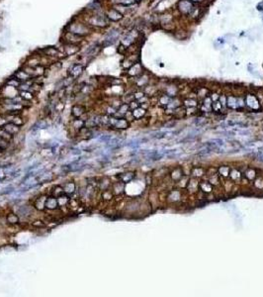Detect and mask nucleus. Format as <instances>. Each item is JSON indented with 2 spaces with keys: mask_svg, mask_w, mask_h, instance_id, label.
<instances>
[{
  "mask_svg": "<svg viewBox=\"0 0 263 297\" xmlns=\"http://www.w3.org/2000/svg\"><path fill=\"white\" fill-rule=\"evenodd\" d=\"M65 31L70 32L74 35H77L81 38H85L86 36L90 35L92 33L93 28L90 27L88 24L85 22H80V21H71L69 24H67L65 28Z\"/></svg>",
  "mask_w": 263,
  "mask_h": 297,
  "instance_id": "nucleus-1",
  "label": "nucleus"
},
{
  "mask_svg": "<svg viewBox=\"0 0 263 297\" xmlns=\"http://www.w3.org/2000/svg\"><path fill=\"white\" fill-rule=\"evenodd\" d=\"M85 23H87L90 27L94 28H106L109 26L110 21L107 18L105 11H97L90 12L88 17L86 18Z\"/></svg>",
  "mask_w": 263,
  "mask_h": 297,
  "instance_id": "nucleus-2",
  "label": "nucleus"
},
{
  "mask_svg": "<svg viewBox=\"0 0 263 297\" xmlns=\"http://www.w3.org/2000/svg\"><path fill=\"white\" fill-rule=\"evenodd\" d=\"M120 35H121V32L118 29H111L110 31L106 32L104 35V40H103L101 46L102 47H109V46L114 45V44L119 40V38H120Z\"/></svg>",
  "mask_w": 263,
  "mask_h": 297,
  "instance_id": "nucleus-3",
  "label": "nucleus"
},
{
  "mask_svg": "<svg viewBox=\"0 0 263 297\" xmlns=\"http://www.w3.org/2000/svg\"><path fill=\"white\" fill-rule=\"evenodd\" d=\"M62 47L61 51L65 57H72L81 50V44H62Z\"/></svg>",
  "mask_w": 263,
  "mask_h": 297,
  "instance_id": "nucleus-4",
  "label": "nucleus"
},
{
  "mask_svg": "<svg viewBox=\"0 0 263 297\" xmlns=\"http://www.w3.org/2000/svg\"><path fill=\"white\" fill-rule=\"evenodd\" d=\"M84 69H85V65L81 62L72 63V65L68 67V69H67V73H68L69 76L76 79L83 73Z\"/></svg>",
  "mask_w": 263,
  "mask_h": 297,
  "instance_id": "nucleus-5",
  "label": "nucleus"
},
{
  "mask_svg": "<svg viewBox=\"0 0 263 297\" xmlns=\"http://www.w3.org/2000/svg\"><path fill=\"white\" fill-rule=\"evenodd\" d=\"M38 51H39V53H41L42 55H44V57H47V58H58V57H61V55L62 54L61 50L58 49L57 47L43 48L42 50H40Z\"/></svg>",
  "mask_w": 263,
  "mask_h": 297,
  "instance_id": "nucleus-6",
  "label": "nucleus"
},
{
  "mask_svg": "<svg viewBox=\"0 0 263 297\" xmlns=\"http://www.w3.org/2000/svg\"><path fill=\"white\" fill-rule=\"evenodd\" d=\"M61 39H62L61 40L62 44H81L84 38L79 37V36L74 35L72 33H70V32L65 31Z\"/></svg>",
  "mask_w": 263,
  "mask_h": 297,
  "instance_id": "nucleus-7",
  "label": "nucleus"
},
{
  "mask_svg": "<svg viewBox=\"0 0 263 297\" xmlns=\"http://www.w3.org/2000/svg\"><path fill=\"white\" fill-rule=\"evenodd\" d=\"M109 126L116 129H127L129 127V121L125 118H115L111 116Z\"/></svg>",
  "mask_w": 263,
  "mask_h": 297,
  "instance_id": "nucleus-8",
  "label": "nucleus"
},
{
  "mask_svg": "<svg viewBox=\"0 0 263 297\" xmlns=\"http://www.w3.org/2000/svg\"><path fill=\"white\" fill-rule=\"evenodd\" d=\"M105 14L107 16V18L109 19L110 22H119L124 18V15L120 13L117 9H115L114 7L108 8V9L105 11Z\"/></svg>",
  "mask_w": 263,
  "mask_h": 297,
  "instance_id": "nucleus-9",
  "label": "nucleus"
},
{
  "mask_svg": "<svg viewBox=\"0 0 263 297\" xmlns=\"http://www.w3.org/2000/svg\"><path fill=\"white\" fill-rule=\"evenodd\" d=\"M1 128L5 131L6 133H8L9 135H11L12 137H13V136H15L16 134H18L20 132L21 126L15 124V123L11 122V121H7L6 123H4V124L1 126Z\"/></svg>",
  "mask_w": 263,
  "mask_h": 297,
  "instance_id": "nucleus-10",
  "label": "nucleus"
},
{
  "mask_svg": "<svg viewBox=\"0 0 263 297\" xmlns=\"http://www.w3.org/2000/svg\"><path fill=\"white\" fill-rule=\"evenodd\" d=\"M102 126L101 123V115H95L93 117H90L88 119H85V125L84 127L86 129H95L97 127Z\"/></svg>",
  "mask_w": 263,
  "mask_h": 297,
  "instance_id": "nucleus-11",
  "label": "nucleus"
},
{
  "mask_svg": "<svg viewBox=\"0 0 263 297\" xmlns=\"http://www.w3.org/2000/svg\"><path fill=\"white\" fill-rule=\"evenodd\" d=\"M86 107L82 104H74L71 107V115L74 118H81L86 113Z\"/></svg>",
  "mask_w": 263,
  "mask_h": 297,
  "instance_id": "nucleus-12",
  "label": "nucleus"
},
{
  "mask_svg": "<svg viewBox=\"0 0 263 297\" xmlns=\"http://www.w3.org/2000/svg\"><path fill=\"white\" fill-rule=\"evenodd\" d=\"M62 189H63V192H65L67 196H72L75 190H76V184H75L74 181H67L65 183H63L62 185Z\"/></svg>",
  "mask_w": 263,
  "mask_h": 297,
  "instance_id": "nucleus-13",
  "label": "nucleus"
},
{
  "mask_svg": "<svg viewBox=\"0 0 263 297\" xmlns=\"http://www.w3.org/2000/svg\"><path fill=\"white\" fill-rule=\"evenodd\" d=\"M59 207L58 205V198L54 196V195H51V196H47V199H46V209L47 210H57Z\"/></svg>",
  "mask_w": 263,
  "mask_h": 297,
  "instance_id": "nucleus-14",
  "label": "nucleus"
},
{
  "mask_svg": "<svg viewBox=\"0 0 263 297\" xmlns=\"http://www.w3.org/2000/svg\"><path fill=\"white\" fill-rule=\"evenodd\" d=\"M86 11L89 12H97V11H102L103 10V5L102 2L99 0H94V1L90 2L88 5L85 7Z\"/></svg>",
  "mask_w": 263,
  "mask_h": 297,
  "instance_id": "nucleus-15",
  "label": "nucleus"
},
{
  "mask_svg": "<svg viewBox=\"0 0 263 297\" xmlns=\"http://www.w3.org/2000/svg\"><path fill=\"white\" fill-rule=\"evenodd\" d=\"M14 77H16L18 80H20L21 82H25V81H28V80H31V79H34L29 73H27L23 69L16 71V72L14 73Z\"/></svg>",
  "mask_w": 263,
  "mask_h": 297,
  "instance_id": "nucleus-16",
  "label": "nucleus"
},
{
  "mask_svg": "<svg viewBox=\"0 0 263 297\" xmlns=\"http://www.w3.org/2000/svg\"><path fill=\"white\" fill-rule=\"evenodd\" d=\"M47 195H41L39 196L37 199L35 200L34 206L36 209H38L39 211H44L46 209V199H47Z\"/></svg>",
  "mask_w": 263,
  "mask_h": 297,
  "instance_id": "nucleus-17",
  "label": "nucleus"
},
{
  "mask_svg": "<svg viewBox=\"0 0 263 297\" xmlns=\"http://www.w3.org/2000/svg\"><path fill=\"white\" fill-rule=\"evenodd\" d=\"M18 95L24 101H32L35 98V93L31 90H18Z\"/></svg>",
  "mask_w": 263,
  "mask_h": 297,
  "instance_id": "nucleus-18",
  "label": "nucleus"
},
{
  "mask_svg": "<svg viewBox=\"0 0 263 297\" xmlns=\"http://www.w3.org/2000/svg\"><path fill=\"white\" fill-rule=\"evenodd\" d=\"M142 67L141 65V63L135 62L128 69L129 70L128 73L131 75V76H137V75H139V73L142 72Z\"/></svg>",
  "mask_w": 263,
  "mask_h": 297,
  "instance_id": "nucleus-19",
  "label": "nucleus"
},
{
  "mask_svg": "<svg viewBox=\"0 0 263 297\" xmlns=\"http://www.w3.org/2000/svg\"><path fill=\"white\" fill-rule=\"evenodd\" d=\"M6 221L9 225H17V224H19L20 220H19V216L17 215V214L11 212L9 214H7Z\"/></svg>",
  "mask_w": 263,
  "mask_h": 297,
  "instance_id": "nucleus-20",
  "label": "nucleus"
},
{
  "mask_svg": "<svg viewBox=\"0 0 263 297\" xmlns=\"http://www.w3.org/2000/svg\"><path fill=\"white\" fill-rule=\"evenodd\" d=\"M84 125H85V119L75 118L74 120L72 121V127H73V129L77 130V131H80L83 128H85Z\"/></svg>",
  "mask_w": 263,
  "mask_h": 297,
  "instance_id": "nucleus-21",
  "label": "nucleus"
},
{
  "mask_svg": "<svg viewBox=\"0 0 263 297\" xmlns=\"http://www.w3.org/2000/svg\"><path fill=\"white\" fill-rule=\"evenodd\" d=\"M135 177V173L134 172H125V173H121L120 175H119V178H120V180L123 182V183H128V182L132 181L134 179Z\"/></svg>",
  "mask_w": 263,
  "mask_h": 297,
  "instance_id": "nucleus-22",
  "label": "nucleus"
},
{
  "mask_svg": "<svg viewBox=\"0 0 263 297\" xmlns=\"http://www.w3.org/2000/svg\"><path fill=\"white\" fill-rule=\"evenodd\" d=\"M145 114H146V110L142 108V107H138V108H135L133 110V117L135 118V119H141L142 118L143 116H145Z\"/></svg>",
  "mask_w": 263,
  "mask_h": 297,
  "instance_id": "nucleus-23",
  "label": "nucleus"
},
{
  "mask_svg": "<svg viewBox=\"0 0 263 297\" xmlns=\"http://www.w3.org/2000/svg\"><path fill=\"white\" fill-rule=\"evenodd\" d=\"M54 190H51V195H54L55 197H59V196H61L63 195V194H65V192H63V189H62V186L61 185H55L53 187Z\"/></svg>",
  "mask_w": 263,
  "mask_h": 297,
  "instance_id": "nucleus-24",
  "label": "nucleus"
},
{
  "mask_svg": "<svg viewBox=\"0 0 263 297\" xmlns=\"http://www.w3.org/2000/svg\"><path fill=\"white\" fill-rule=\"evenodd\" d=\"M110 185H111V182L109 179H107V178H102L100 181H98V187L102 190L109 189Z\"/></svg>",
  "mask_w": 263,
  "mask_h": 297,
  "instance_id": "nucleus-25",
  "label": "nucleus"
},
{
  "mask_svg": "<svg viewBox=\"0 0 263 297\" xmlns=\"http://www.w3.org/2000/svg\"><path fill=\"white\" fill-rule=\"evenodd\" d=\"M6 84H7L8 86L14 87V88L18 89V88H19V86H20V84H21V81L18 80V79L16 78V77H12V78H9V79H8V80L6 81Z\"/></svg>",
  "mask_w": 263,
  "mask_h": 297,
  "instance_id": "nucleus-26",
  "label": "nucleus"
},
{
  "mask_svg": "<svg viewBox=\"0 0 263 297\" xmlns=\"http://www.w3.org/2000/svg\"><path fill=\"white\" fill-rule=\"evenodd\" d=\"M69 196H67L66 194H63V195L58 197V205L59 206H65L66 204H68L69 202Z\"/></svg>",
  "mask_w": 263,
  "mask_h": 297,
  "instance_id": "nucleus-27",
  "label": "nucleus"
},
{
  "mask_svg": "<svg viewBox=\"0 0 263 297\" xmlns=\"http://www.w3.org/2000/svg\"><path fill=\"white\" fill-rule=\"evenodd\" d=\"M130 110V105L128 103H123L120 106H119V108L117 109V113H120V114H126L128 113Z\"/></svg>",
  "mask_w": 263,
  "mask_h": 297,
  "instance_id": "nucleus-28",
  "label": "nucleus"
},
{
  "mask_svg": "<svg viewBox=\"0 0 263 297\" xmlns=\"http://www.w3.org/2000/svg\"><path fill=\"white\" fill-rule=\"evenodd\" d=\"M47 127V123L46 120H39L36 122V124L33 126V129H46Z\"/></svg>",
  "mask_w": 263,
  "mask_h": 297,
  "instance_id": "nucleus-29",
  "label": "nucleus"
},
{
  "mask_svg": "<svg viewBox=\"0 0 263 297\" xmlns=\"http://www.w3.org/2000/svg\"><path fill=\"white\" fill-rule=\"evenodd\" d=\"M102 197H103V199H105V200H110L111 198L113 197V191L112 190H109V189L103 190Z\"/></svg>",
  "mask_w": 263,
  "mask_h": 297,
  "instance_id": "nucleus-30",
  "label": "nucleus"
},
{
  "mask_svg": "<svg viewBox=\"0 0 263 297\" xmlns=\"http://www.w3.org/2000/svg\"><path fill=\"white\" fill-rule=\"evenodd\" d=\"M13 187H11V186H9V187H6L5 189H4V190H5V191H1V194H10V193H12V192H13Z\"/></svg>",
  "mask_w": 263,
  "mask_h": 297,
  "instance_id": "nucleus-31",
  "label": "nucleus"
},
{
  "mask_svg": "<svg viewBox=\"0 0 263 297\" xmlns=\"http://www.w3.org/2000/svg\"><path fill=\"white\" fill-rule=\"evenodd\" d=\"M33 226H35V227H44L45 226V224L43 223L42 221H35L34 223H33Z\"/></svg>",
  "mask_w": 263,
  "mask_h": 297,
  "instance_id": "nucleus-32",
  "label": "nucleus"
},
{
  "mask_svg": "<svg viewBox=\"0 0 263 297\" xmlns=\"http://www.w3.org/2000/svg\"><path fill=\"white\" fill-rule=\"evenodd\" d=\"M192 1H202V0H192Z\"/></svg>",
  "mask_w": 263,
  "mask_h": 297,
  "instance_id": "nucleus-33",
  "label": "nucleus"
},
{
  "mask_svg": "<svg viewBox=\"0 0 263 297\" xmlns=\"http://www.w3.org/2000/svg\"><path fill=\"white\" fill-rule=\"evenodd\" d=\"M137 1H142V0H135V2H137Z\"/></svg>",
  "mask_w": 263,
  "mask_h": 297,
  "instance_id": "nucleus-34",
  "label": "nucleus"
}]
</instances>
